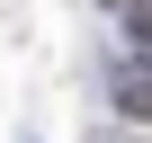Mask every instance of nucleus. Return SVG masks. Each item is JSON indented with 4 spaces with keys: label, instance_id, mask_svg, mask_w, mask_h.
Listing matches in <instances>:
<instances>
[{
    "label": "nucleus",
    "instance_id": "nucleus-2",
    "mask_svg": "<svg viewBox=\"0 0 152 143\" xmlns=\"http://www.w3.org/2000/svg\"><path fill=\"white\" fill-rule=\"evenodd\" d=\"M116 107H134V116H152V81L134 72V81H116Z\"/></svg>",
    "mask_w": 152,
    "mask_h": 143
},
{
    "label": "nucleus",
    "instance_id": "nucleus-1",
    "mask_svg": "<svg viewBox=\"0 0 152 143\" xmlns=\"http://www.w3.org/2000/svg\"><path fill=\"white\" fill-rule=\"evenodd\" d=\"M107 9L125 18V36H143V45H152V0H107Z\"/></svg>",
    "mask_w": 152,
    "mask_h": 143
}]
</instances>
